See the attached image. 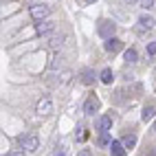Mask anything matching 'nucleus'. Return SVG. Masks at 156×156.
Masks as SVG:
<instances>
[{
  "instance_id": "f257e3e1",
  "label": "nucleus",
  "mask_w": 156,
  "mask_h": 156,
  "mask_svg": "<svg viewBox=\"0 0 156 156\" xmlns=\"http://www.w3.org/2000/svg\"><path fill=\"white\" fill-rule=\"evenodd\" d=\"M20 147H24L27 152H35L40 147V139L35 136V134H20Z\"/></svg>"
},
{
  "instance_id": "f03ea898",
  "label": "nucleus",
  "mask_w": 156,
  "mask_h": 156,
  "mask_svg": "<svg viewBox=\"0 0 156 156\" xmlns=\"http://www.w3.org/2000/svg\"><path fill=\"white\" fill-rule=\"evenodd\" d=\"M114 22L112 20H101L99 22V27H97V33L103 37V40H110V37H114Z\"/></svg>"
},
{
  "instance_id": "7ed1b4c3",
  "label": "nucleus",
  "mask_w": 156,
  "mask_h": 156,
  "mask_svg": "<svg viewBox=\"0 0 156 156\" xmlns=\"http://www.w3.org/2000/svg\"><path fill=\"white\" fill-rule=\"evenodd\" d=\"M48 13H51V9H48L46 5H33V7H31V18L37 20V22L46 20V18H48Z\"/></svg>"
},
{
  "instance_id": "20e7f679",
  "label": "nucleus",
  "mask_w": 156,
  "mask_h": 156,
  "mask_svg": "<svg viewBox=\"0 0 156 156\" xmlns=\"http://www.w3.org/2000/svg\"><path fill=\"white\" fill-rule=\"evenodd\" d=\"M35 112L40 114V117H46V114L53 112V101H51L48 97H42L37 101V106H35Z\"/></svg>"
},
{
  "instance_id": "39448f33",
  "label": "nucleus",
  "mask_w": 156,
  "mask_h": 156,
  "mask_svg": "<svg viewBox=\"0 0 156 156\" xmlns=\"http://www.w3.org/2000/svg\"><path fill=\"white\" fill-rule=\"evenodd\" d=\"M99 108H101V101H99V97H95V95H90L88 99H86V103H84V112L86 114H95V112H99Z\"/></svg>"
},
{
  "instance_id": "423d86ee",
  "label": "nucleus",
  "mask_w": 156,
  "mask_h": 156,
  "mask_svg": "<svg viewBox=\"0 0 156 156\" xmlns=\"http://www.w3.org/2000/svg\"><path fill=\"white\" fill-rule=\"evenodd\" d=\"M112 128V117H108V114H103V117L97 119V130L101 134H108V130Z\"/></svg>"
},
{
  "instance_id": "0eeeda50",
  "label": "nucleus",
  "mask_w": 156,
  "mask_h": 156,
  "mask_svg": "<svg viewBox=\"0 0 156 156\" xmlns=\"http://www.w3.org/2000/svg\"><path fill=\"white\" fill-rule=\"evenodd\" d=\"M35 31H37L40 35H46V33H51V31H55V22H51V20H42V22L35 24Z\"/></svg>"
},
{
  "instance_id": "6e6552de",
  "label": "nucleus",
  "mask_w": 156,
  "mask_h": 156,
  "mask_svg": "<svg viewBox=\"0 0 156 156\" xmlns=\"http://www.w3.org/2000/svg\"><path fill=\"white\" fill-rule=\"evenodd\" d=\"M103 46H106L108 53H117V51L123 48V42H121L119 37H110V40H106V44H103Z\"/></svg>"
},
{
  "instance_id": "1a4fd4ad",
  "label": "nucleus",
  "mask_w": 156,
  "mask_h": 156,
  "mask_svg": "<svg viewBox=\"0 0 156 156\" xmlns=\"http://www.w3.org/2000/svg\"><path fill=\"white\" fill-rule=\"evenodd\" d=\"M126 152H128V150L123 147L121 141H112V143H110V154H112V156H126Z\"/></svg>"
},
{
  "instance_id": "9d476101",
  "label": "nucleus",
  "mask_w": 156,
  "mask_h": 156,
  "mask_svg": "<svg viewBox=\"0 0 156 156\" xmlns=\"http://www.w3.org/2000/svg\"><path fill=\"white\" fill-rule=\"evenodd\" d=\"M139 24H141V29H154V27H156V20H154L152 16H147V13H143V16L139 18Z\"/></svg>"
},
{
  "instance_id": "9b49d317",
  "label": "nucleus",
  "mask_w": 156,
  "mask_h": 156,
  "mask_svg": "<svg viewBox=\"0 0 156 156\" xmlns=\"http://www.w3.org/2000/svg\"><path fill=\"white\" fill-rule=\"evenodd\" d=\"M81 84H86V86L95 84V73H92L90 68H84V70H81Z\"/></svg>"
},
{
  "instance_id": "f8f14e48",
  "label": "nucleus",
  "mask_w": 156,
  "mask_h": 156,
  "mask_svg": "<svg viewBox=\"0 0 156 156\" xmlns=\"http://www.w3.org/2000/svg\"><path fill=\"white\" fill-rule=\"evenodd\" d=\"M154 114H156V106H145V108H143V114H141V119L147 123V121L154 119Z\"/></svg>"
},
{
  "instance_id": "ddd939ff",
  "label": "nucleus",
  "mask_w": 156,
  "mask_h": 156,
  "mask_svg": "<svg viewBox=\"0 0 156 156\" xmlns=\"http://www.w3.org/2000/svg\"><path fill=\"white\" fill-rule=\"evenodd\" d=\"M136 141H139V139H136V134H128V136H123L121 143H123V147H126V150H132L134 145H136Z\"/></svg>"
},
{
  "instance_id": "4468645a",
  "label": "nucleus",
  "mask_w": 156,
  "mask_h": 156,
  "mask_svg": "<svg viewBox=\"0 0 156 156\" xmlns=\"http://www.w3.org/2000/svg\"><path fill=\"white\" fill-rule=\"evenodd\" d=\"M99 77H101V84H112V79H114V73H112V68H103Z\"/></svg>"
},
{
  "instance_id": "2eb2a0df",
  "label": "nucleus",
  "mask_w": 156,
  "mask_h": 156,
  "mask_svg": "<svg viewBox=\"0 0 156 156\" xmlns=\"http://www.w3.org/2000/svg\"><path fill=\"white\" fill-rule=\"evenodd\" d=\"M126 62H128V64H134V62H136V51H134V48L126 51Z\"/></svg>"
},
{
  "instance_id": "dca6fc26",
  "label": "nucleus",
  "mask_w": 156,
  "mask_h": 156,
  "mask_svg": "<svg viewBox=\"0 0 156 156\" xmlns=\"http://www.w3.org/2000/svg\"><path fill=\"white\" fill-rule=\"evenodd\" d=\"M86 136H88L86 128H84V126H79V128H77V132H75V139H77V141H86Z\"/></svg>"
},
{
  "instance_id": "f3484780",
  "label": "nucleus",
  "mask_w": 156,
  "mask_h": 156,
  "mask_svg": "<svg viewBox=\"0 0 156 156\" xmlns=\"http://www.w3.org/2000/svg\"><path fill=\"white\" fill-rule=\"evenodd\" d=\"M70 77H73V73H70V70H64V73H62L59 84H68V81H70Z\"/></svg>"
},
{
  "instance_id": "a211bd4d",
  "label": "nucleus",
  "mask_w": 156,
  "mask_h": 156,
  "mask_svg": "<svg viewBox=\"0 0 156 156\" xmlns=\"http://www.w3.org/2000/svg\"><path fill=\"white\" fill-rule=\"evenodd\" d=\"M62 40H64V37H53V40H51V46H53V48H59L62 44H64Z\"/></svg>"
},
{
  "instance_id": "6ab92c4d",
  "label": "nucleus",
  "mask_w": 156,
  "mask_h": 156,
  "mask_svg": "<svg viewBox=\"0 0 156 156\" xmlns=\"http://www.w3.org/2000/svg\"><path fill=\"white\" fill-rule=\"evenodd\" d=\"M112 141H110V136H108V134H101V136H99V145H110Z\"/></svg>"
},
{
  "instance_id": "aec40b11",
  "label": "nucleus",
  "mask_w": 156,
  "mask_h": 156,
  "mask_svg": "<svg viewBox=\"0 0 156 156\" xmlns=\"http://www.w3.org/2000/svg\"><path fill=\"white\" fill-rule=\"evenodd\" d=\"M147 55H156V42H150L147 44Z\"/></svg>"
},
{
  "instance_id": "412c9836",
  "label": "nucleus",
  "mask_w": 156,
  "mask_h": 156,
  "mask_svg": "<svg viewBox=\"0 0 156 156\" xmlns=\"http://www.w3.org/2000/svg\"><path fill=\"white\" fill-rule=\"evenodd\" d=\"M141 7H145V9L154 7V0H141Z\"/></svg>"
},
{
  "instance_id": "4be33fe9",
  "label": "nucleus",
  "mask_w": 156,
  "mask_h": 156,
  "mask_svg": "<svg viewBox=\"0 0 156 156\" xmlns=\"http://www.w3.org/2000/svg\"><path fill=\"white\" fill-rule=\"evenodd\" d=\"M55 156H66V150H64V147H62V145H59V147L55 150Z\"/></svg>"
},
{
  "instance_id": "5701e85b",
  "label": "nucleus",
  "mask_w": 156,
  "mask_h": 156,
  "mask_svg": "<svg viewBox=\"0 0 156 156\" xmlns=\"http://www.w3.org/2000/svg\"><path fill=\"white\" fill-rule=\"evenodd\" d=\"M57 66H59V57H55L53 62H51V68H53V70H57Z\"/></svg>"
},
{
  "instance_id": "b1692460",
  "label": "nucleus",
  "mask_w": 156,
  "mask_h": 156,
  "mask_svg": "<svg viewBox=\"0 0 156 156\" xmlns=\"http://www.w3.org/2000/svg\"><path fill=\"white\" fill-rule=\"evenodd\" d=\"M77 156H92V152H90V150H81Z\"/></svg>"
},
{
  "instance_id": "393cba45",
  "label": "nucleus",
  "mask_w": 156,
  "mask_h": 156,
  "mask_svg": "<svg viewBox=\"0 0 156 156\" xmlns=\"http://www.w3.org/2000/svg\"><path fill=\"white\" fill-rule=\"evenodd\" d=\"M7 156H24V154H22V152H9Z\"/></svg>"
},
{
  "instance_id": "a878e982",
  "label": "nucleus",
  "mask_w": 156,
  "mask_h": 156,
  "mask_svg": "<svg viewBox=\"0 0 156 156\" xmlns=\"http://www.w3.org/2000/svg\"><path fill=\"white\" fill-rule=\"evenodd\" d=\"M126 2H130V5H132V2H139V0H126Z\"/></svg>"
},
{
  "instance_id": "bb28decb",
  "label": "nucleus",
  "mask_w": 156,
  "mask_h": 156,
  "mask_svg": "<svg viewBox=\"0 0 156 156\" xmlns=\"http://www.w3.org/2000/svg\"><path fill=\"white\" fill-rule=\"evenodd\" d=\"M150 156H156V152H152V154H150Z\"/></svg>"
},
{
  "instance_id": "cd10ccee",
  "label": "nucleus",
  "mask_w": 156,
  "mask_h": 156,
  "mask_svg": "<svg viewBox=\"0 0 156 156\" xmlns=\"http://www.w3.org/2000/svg\"><path fill=\"white\" fill-rule=\"evenodd\" d=\"M88 2H97V0H88Z\"/></svg>"
}]
</instances>
